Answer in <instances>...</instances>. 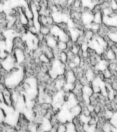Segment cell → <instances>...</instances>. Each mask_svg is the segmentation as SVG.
<instances>
[{"label": "cell", "mask_w": 117, "mask_h": 132, "mask_svg": "<svg viewBox=\"0 0 117 132\" xmlns=\"http://www.w3.org/2000/svg\"><path fill=\"white\" fill-rule=\"evenodd\" d=\"M66 125V131H76V127L75 124L72 121H68Z\"/></svg>", "instance_id": "cell-7"}, {"label": "cell", "mask_w": 117, "mask_h": 132, "mask_svg": "<svg viewBox=\"0 0 117 132\" xmlns=\"http://www.w3.org/2000/svg\"><path fill=\"white\" fill-rule=\"evenodd\" d=\"M11 53L14 56L17 65H21V64L25 63L26 60V54L24 49L19 48V47H14Z\"/></svg>", "instance_id": "cell-3"}, {"label": "cell", "mask_w": 117, "mask_h": 132, "mask_svg": "<svg viewBox=\"0 0 117 132\" xmlns=\"http://www.w3.org/2000/svg\"><path fill=\"white\" fill-rule=\"evenodd\" d=\"M0 81H2V82H4V78L2 77V75H1V74H0Z\"/></svg>", "instance_id": "cell-11"}, {"label": "cell", "mask_w": 117, "mask_h": 132, "mask_svg": "<svg viewBox=\"0 0 117 132\" xmlns=\"http://www.w3.org/2000/svg\"><path fill=\"white\" fill-rule=\"evenodd\" d=\"M0 63H1L2 68L4 70H6V72L12 71L14 68H16L17 66L18 65L12 53L8 54V55L6 58H4V59L1 61Z\"/></svg>", "instance_id": "cell-2"}, {"label": "cell", "mask_w": 117, "mask_h": 132, "mask_svg": "<svg viewBox=\"0 0 117 132\" xmlns=\"http://www.w3.org/2000/svg\"><path fill=\"white\" fill-rule=\"evenodd\" d=\"M26 74L24 68L17 65L4 77V83L8 89L12 90L19 87L24 80Z\"/></svg>", "instance_id": "cell-1"}, {"label": "cell", "mask_w": 117, "mask_h": 132, "mask_svg": "<svg viewBox=\"0 0 117 132\" xmlns=\"http://www.w3.org/2000/svg\"><path fill=\"white\" fill-rule=\"evenodd\" d=\"M6 118V113L2 106H0V124H4Z\"/></svg>", "instance_id": "cell-9"}, {"label": "cell", "mask_w": 117, "mask_h": 132, "mask_svg": "<svg viewBox=\"0 0 117 132\" xmlns=\"http://www.w3.org/2000/svg\"><path fill=\"white\" fill-rule=\"evenodd\" d=\"M57 48L59 51H66L68 49V42L63 41H58L57 45Z\"/></svg>", "instance_id": "cell-6"}, {"label": "cell", "mask_w": 117, "mask_h": 132, "mask_svg": "<svg viewBox=\"0 0 117 132\" xmlns=\"http://www.w3.org/2000/svg\"><path fill=\"white\" fill-rule=\"evenodd\" d=\"M58 41L59 40L57 37L50 34L45 36V38H44V43H45V45L52 50L57 47Z\"/></svg>", "instance_id": "cell-4"}, {"label": "cell", "mask_w": 117, "mask_h": 132, "mask_svg": "<svg viewBox=\"0 0 117 132\" xmlns=\"http://www.w3.org/2000/svg\"><path fill=\"white\" fill-rule=\"evenodd\" d=\"M106 56H107V59L108 60H114L116 58L115 52L114 51V50H109L107 52Z\"/></svg>", "instance_id": "cell-8"}, {"label": "cell", "mask_w": 117, "mask_h": 132, "mask_svg": "<svg viewBox=\"0 0 117 132\" xmlns=\"http://www.w3.org/2000/svg\"><path fill=\"white\" fill-rule=\"evenodd\" d=\"M64 77L66 82H70V83H74L76 81V76L74 72L72 70H66L64 73Z\"/></svg>", "instance_id": "cell-5"}, {"label": "cell", "mask_w": 117, "mask_h": 132, "mask_svg": "<svg viewBox=\"0 0 117 132\" xmlns=\"http://www.w3.org/2000/svg\"><path fill=\"white\" fill-rule=\"evenodd\" d=\"M57 131H59V132L66 131V125H65V123L59 124V125L57 126Z\"/></svg>", "instance_id": "cell-10"}]
</instances>
